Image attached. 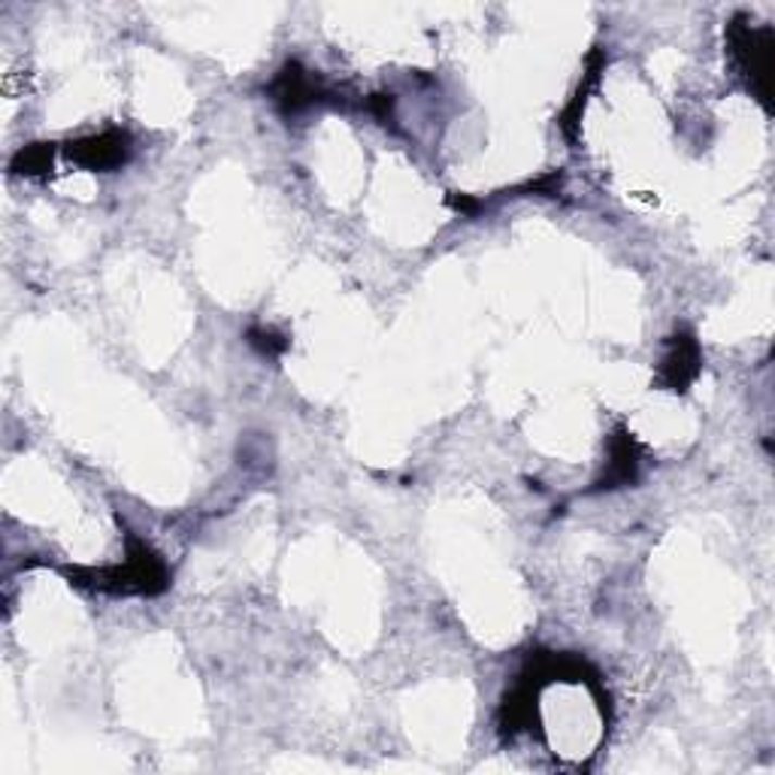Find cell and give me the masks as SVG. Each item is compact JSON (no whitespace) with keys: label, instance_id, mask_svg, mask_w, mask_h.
<instances>
[{"label":"cell","instance_id":"obj_1","mask_svg":"<svg viewBox=\"0 0 775 775\" xmlns=\"http://www.w3.org/2000/svg\"><path fill=\"white\" fill-rule=\"evenodd\" d=\"M67 155H71L73 161H79L83 167H115V164H122L127 155V134L110 130V134H100V137H88V140L73 142L71 149H67Z\"/></svg>","mask_w":775,"mask_h":775},{"label":"cell","instance_id":"obj_2","mask_svg":"<svg viewBox=\"0 0 775 775\" xmlns=\"http://www.w3.org/2000/svg\"><path fill=\"white\" fill-rule=\"evenodd\" d=\"M700 370V354H697V342L691 337H676L673 349L663 358L661 379L663 385H670L673 391H682L688 382L697 376Z\"/></svg>","mask_w":775,"mask_h":775},{"label":"cell","instance_id":"obj_3","mask_svg":"<svg viewBox=\"0 0 775 775\" xmlns=\"http://www.w3.org/2000/svg\"><path fill=\"white\" fill-rule=\"evenodd\" d=\"M273 95L279 100V107L288 113H297L300 107H307L312 100H318V88L312 83L310 73H303L297 64H288L279 79L273 85Z\"/></svg>","mask_w":775,"mask_h":775},{"label":"cell","instance_id":"obj_4","mask_svg":"<svg viewBox=\"0 0 775 775\" xmlns=\"http://www.w3.org/2000/svg\"><path fill=\"white\" fill-rule=\"evenodd\" d=\"M636 464L639 461H636L634 439L627 437V434H618V439L612 442V461H609V470L600 488H615V485H624V482H634Z\"/></svg>","mask_w":775,"mask_h":775},{"label":"cell","instance_id":"obj_5","mask_svg":"<svg viewBox=\"0 0 775 775\" xmlns=\"http://www.w3.org/2000/svg\"><path fill=\"white\" fill-rule=\"evenodd\" d=\"M49 164H52V149H46V146H30V149H25V152H18L13 167L22 170V173H40V170H49Z\"/></svg>","mask_w":775,"mask_h":775}]
</instances>
